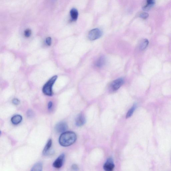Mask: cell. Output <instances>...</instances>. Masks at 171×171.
Returning <instances> with one entry per match:
<instances>
[{"instance_id":"1","label":"cell","mask_w":171,"mask_h":171,"mask_svg":"<svg viewBox=\"0 0 171 171\" xmlns=\"http://www.w3.org/2000/svg\"><path fill=\"white\" fill-rule=\"evenodd\" d=\"M77 137L75 133L72 131H66L62 133L59 139L61 146L68 147L73 144L76 140Z\"/></svg>"},{"instance_id":"2","label":"cell","mask_w":171,"mask_h":171,"mask_svg":"<svg viewBox=\"0 0 171 171\" xmlns=\"http://www.w3.org/2000/svg\"><path fill=\"white\" fill-rule=\"evenodd\" d=\"M57 78V76H53L45 84L43 88V92L44 94L48 96H52L53 95V86Z\"/></svg>"},{"instance_id":"3","label":"cell","mask_w":171,"mask_h":171,"mask_svg":"<svg viewBox=\"0 0 171 171\" xmlns=\"http://www.w3.org/2000/svg\"><path fill=\"white\" fill-rule=\"evenodd\" d=\"M102 32L99 29L96 28L91 30L88 35L89 39L94 40L100 38L102 35Z\"/></svg>"},{"instance_id":"4","label":"cell","mask_w":171,"mask_h":171,"mask_svg":"<svg viewBox=\"0 0 171 171\" xmlns=\"http://www.w3.org/2000/svg\"><path fill=\"white\" fill-rule=\"evenodd\" d=\"M124 83V80L122 78L116 79L111 82L109 86L110 90L113 92L116 91L120 88Z\"/></svg>"},{"instance_id":"5","label":"cell","mask_w":171,"mask_h":171,"mask_svg":"<svg viewBox=\"0 0 171 171\" xmlns=\"http://www.w3.org/2000/svg\"><path fill=\"white\" fill-rule=\"evenodd\" d=\"M68 129V125L66 123L61 122L58 123L55 127V131L58 133H63L66 132Z\"/></svg>"},{"instance_id":"6","label":"cell","mask_w":171,"mask_h":171,"mask_svg":"<svg viewBox=\"0 0 171 171\" xmlns=\"http://www.w3.org/2000/svg\"><path fill=\"white\" fill-rule=\"evenodd\" d=\"M65 158V155L64 154H62L54 161L53 164V167L57 169L61 168L63 165Z\"/></svg>"},{"instance_id":"7","label":"cell","mask_w":171,"mask_h":171,"mask_svg":"<svg viewBox=\"0 0 171 171\" xmlns=\"http://www.w3.org/2000/svg\"><path fill=\"white\" fill-rule=\"evenodd\" d=\"M115 165L112 159L111 158L108 159L104 165V169L106 171H112L114 169Z\"/></svg>"},{"instance_id":"8","label":"cell","mask_w":171,"mask_h":171,"mask_svg":"<svg viewBox=\"0 0 171 171\" xmlns=\"http://www.w3.org/2000/svg\"><path fill=\"white\" fill-rule=\"evenodd\" d=\"M86 119L85 116L83 114H79L76 120V124L78 127L83 126L85 123Z\"/></svg>"},{"instance_id":"9","label":"cell","mask_w":171,"mask_h":171,"mask_svg":"<svg viewBox=\"0 0 171 171\" xmlns=\"http://www.w3.org/2000/svg\"><path fill=\"white\" fill-rule=\"evenodd\" d=\"M106 62L105 57L104 56L99 57L95 62V65L98 68H101L105 65Z\"/></svg>"},{"instance_id":"10","label":"cell","mask_w":171,"mask_h":171,"mask_svg":"<svg viewBox=\"0 0 171 171\" xmlns=\"http://www.w3.org/2000/svg\"><path fill=\"white\" fill-rule=\"evenodd\" d=\"M71 20L74 21H76L77 20L78 16V12L77 9L75 8H73L70 11Z\"/></svg>"},{"instance_id":"11","label":"cell","mask_w":171,"mask_h":171,"mask_svg":"<svg viewBox=\"0 0 171 171\" xmlns=\"http://www.w3.org/2000/svg\"><path fill=\"white\" fill-rule=\"evenodd\" d=\"M22 117L20 115H16L11 118V122L14 125H18L22 121Z\"/></svg>"},{"instance_id":"12","label":"cell","mask_w":171,"mask_h":171,"mask_svg":"<svg viewBox=\"0 0 171 171\" xmlns=\"http://www.w3.org/2000/svg\"><path fill=\"white\" fill-rule=\"evenodd\" d=\"M52 140L51 139H50L48 141L43 151V154L44 155H47L50 153V149L51 148L52 145Z\"/></svg>"},{"instance_id":"13","label":"cell","mask_w":171,"mask_h":171,"mask_svg":"<svg viewBox=\"0 0 171 171\" xmlns=\"http://www.w3.org/2000/svg\"><path fill=\"white\" fill-rule=\"evenodd\" d=\"M155 3V0H147V4L143 9L144 11H148L152 7Z\"/></svg>"},{"instance_id":"14","label":"cell","mask_w":171,"mask_h":171,"mask_svg":"<svg viewBox=\"0 0 171 171\" xmlns=\"http://www.w3.org/2000/svg\"><path fill=\"white\" fill-rule=\"evenodd\" d=\"M43 164L41 162H39L35 164L32 168V171H42Z\"/></svg>"},{"instance_id":"15","label":"cell","mask_w":171,"mask_h":171,"mask_svg":"<svg viewBox=\"0 0 171 171\" xmlns=\"http://www.w3.org/2000/svg\"><path fill=\"white\" fill-rule=\"evenodd\" d=\"M149 42L147 39H145L141 41L140 44L139 48L141 50H145L148 46Z\"/></svg>"},{"instance_id":"16","label":"cell","mask_w":171,"mask_h":171,"mask_svg":"<svg viewBox=\"0 0 171 171\" xmlns=\"http://www.w3.org/2000/svg\"><path fill=\"white\" fill-rule=\"evenodd\" d=\"M136 104H134L131 109L129 110L128 111V112L126 115V118H129L132 116L135 111L136 109Z\"/></svg>"},{"instance_id":"17","label":"cell","mask_w":171,"mask_h":171,"mask_svg":"<svg viewBox=\"0 0 171 171\" xmlns=\"http://www.w3.org/2000/svg\"><path fill=\"white\" fill-rule=\"evenodd\" d=\"M32 34V32L29 29L26 30L24 32V35L26 37H29Z\"/></svg>"},{"instance_id":"18","label":"cell","mask_w":171,"mask_h":171,"mask_svg":"<svg viewBox=\"0 0 171 171\" xmlns=\"http://www.w3.org/2000/svg\"><path fill=\"white\" fill-rule=\"evenodd\" d=\"M139 16L141 18L145 19L148 18L149 14L148 13H145V12H143V13H141L140 14Z\"/></svg>"},{"instance_id":"19","label":"cell","mask_w":171,"mask_h":171,"mask_svg":"<svg viewBox=\"0 0 171 171\" xmlns=\"http://www.w3.org/2000/svg\"><path fill=\"white\" fill-rule=\"evenodd\" d=\"M46 43L48 45L50 46L52 44L51 38L50 37L47 38L46 39Z\"/></svg>"},{"instance_id":"20","label":"cell","mask_w":171,"mask_h":171,"mask_svg":"<svg viewBox=\"0 0 171 171\" xmlns=\"http://www.w3.org/2000/svg\"><path fill=\"white\" fill-rule=\"evenodd\" d=\"M27 115L29 117H32L33 115V111L31 110H28L27 112Z\"/></svg>"},{"instance_id":"21","label":"cell","mask_w":171,"mask_h":171,"mask_svg":"<svg viewBox=\"0 0 171 171\" xmlns=\"http://www.w3.org/2000/svg\"><path fill=\"white\" fill-rule=\"evenodd\" d=\"M13 103L15 105H18L20 104V101L18 99H14L13 100Z\"/></svg>"},{"instance_id":"22","label":"cell","mask_w":171,"mask_h":171,"mask_svg":"<svg viewBox=\"0 0 171 171\" xmlns=\"http://www.w3.org/2000/svg\"><path fill=\"white\" fill-rule=\"evenodd\" d=\"M72 169L75 170H77L78 169V166L75 164L72 165Z\"/></svg>"},{"instance_id":"23","label":"cell","mask_w":171,"mask_h":171,"mask_svg":"<svg viewBox=\"0 0 171 171\" xmlns=\"http://www.w3.org/2000/svg\"><path fill=\"white\" fill-rule=\"evenodd\" d=\"M53 106V103L51 101H50L48 104V108L49 109H51Z\"/></svg>"}]
</instances>
